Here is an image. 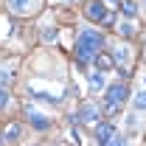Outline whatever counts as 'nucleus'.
<instances>
[{
  "label": "nucleus",
  "mask_w": 146,
  "mask_h": 146,
  "mask_svg": "<svg viewBox=\"0 0 146 146\" xmlns=\"http://www.w3.org/2000/svg\"><path fill=\"white\" fill-rule=\"evenodd\" d=\"M127 59V48H121V51H115V62H124Z\"/></svg>",
  "instance_id": "nucleus-16"
},
{
  "label": "nucleus",
  "mask_w": 146,
  "mask_h": 146,
  "mask_svg": "<svg viewBox=\"0 0 146 146\" xmlns=\"http://www.w3.org/2000/svg\"><path fill=\"white\" fill-rule=\"evenodd\" d=\"M17 135H20V127H17V124H11V127L6 129V141H14Z\"/></svg>",
  "instance_id": "nucleus-11"
},
{
  "label": "nucleus",
  "mask_w": 146,
  "mask_h": 146,
  "mask_svg": "<svg viewBox=\"0 0 146 146\" xmlns=\"http://www.w3.org/2000/svg\"><path fill=\"white\" fill-rule=\"evenodd\" d=\"M124 101H127V84H124V82H121V84H112L107 90V107L115 110V107H121Z\"/></svg>",
  "instance_id": "nucleus-2"
},
{
  "label": "nucleus",
  "mask_w": 146,
  "mask_h": 146,
  "mask_svg": "<svg viewBox=\"0 0 146 146\" xmlns=\"http://www.w3.org/2000/svg\"><path fill=\"white\" fill-rule=\"evenodd\" d=\"M96 62H98V68H104V70H107V68H112V59H110L107 54H98V56H96Z\"/></svg>",
  "instance_id": "nucleus-9"
},
{
  "label": "nucleus",
  "mask_w": 146,
  "mask_h": 146,
  "mask_svg": "<svg viewBox=\"0 0 146 146\" xmlns=\"http://www.w3.org/2000/svg\"><path fill=\"white\" fill-rule=\"evenodd\" d=\"M121 34H124V36L132 34V25H129V23H124V25H121Z\"/></svg>",
  "instance_id": "nucleus-17"
},
{
  "label": "nucleus",
  "mask_w": 146,
  "mask_h": 146,
  "mask_svg": "<svg viewBox=\"0 0 146 146\" xmlns=\"http://www.w3.org/2000/svg\"><path fill=\"white\" fill-rule=\"evenodd\" d=\"M6 104H9V93H6L3 87H0V110L6 107Z\"/></svg>",
  "instance_id": "nucleus-15"
},
{
  "label": "nucleus",
  "mask_w": 146,
  "mask_h": 146,
  "mask_svg": "<svg viewBox=\"0 0 146 146\" xmlns=\"http://www.w3.org/2000/svg\"><path fill=\"white\" fill-rule=\"evenodd\" d=\"M135 107H138V110H146V90L135 96Z\"/></svg>",
  "instance_id": "nucleus-12"
},
{
  "label": "nucleus",
  "mask_w": 146,
  "mask_h": 146,
  "mask_svg": "<svg viewBox=\"0 0 146 146\" xmlns=\"http://www.w3.org/2000/svg\"><path fill=\"white\" fill-rule=\"evenodd\" d=\"M98 118H101V110L96 107V104H84V107L79 110V121H84V124H98Z\"/></svg>",
  "instance_id": "nucleus-5"
},
{
  "label": "nucleus",
  "mask_w": 146,
  "mask_h": 146,
  "mask_svg": "<svg viewBox=\"0 0 146 146\" xmlns=\"http://www.w3.org/2000/svg\"><path fill=\"white\" fill-rule=\"evenodd\" d=\"M112 135H115V127L112 124H98L96 127V141H98V146H107L112 141Z\"/></svg>",
  "instance_id": "nucleus-6"
},
{
  "label": "nucleus",
  "mask_w": 146,
  "mask_h": 146,
  "mask_svg": "<svg viewBox=\"0 0 146 146\" xmlns=\"http://www.w3.org/2000/svg\"><path fill=\"white\" fill-rule=\"evenodd\" d=\"M101 48H104V36L90 28V31H82V36H79L76 56H79V62H96V56L101 54Z\"/></svg>",
  "instance_id": "nucleus-1"
},
{
  "label": "nucleus",
  "mask_w": 146,
  "mask_h": 146,
  "mask_svg": "<svg viewBox=\"0 0 146 146\" xmlns=\"http://www.w3.org/2000/svg\"><path fill=\"white\" fill-rule=\"evenodd\" d=\"M3 82H11V73L6 70V68H0V84H3Z\"/></svg>",
  "instance_id": "nucleus-14"
},
{
  "label": "nucleus",
  "mask_w": 146,
  "mask_h": 146,
  "mask_svg": "<svg viewBox=\"0 0 146 146\" xmlns=\"http://www.w3.org/2000/svg\"><path fill=\"white\" fill-rule=\"evenodd\" d=\"M0 146H3V143H0Z\"/></svg>",
  "instance_id": "nucleus-19"
},
{
  "label": "nucleus",
  "mask_w": 146,
  "mask_h": 146,
  "mask_svg": "<svg viewBox=\"0 0 146 146\" xmlns=\"http://www.w3.org/2000/svg\"><path fill=\"white\" fill-rule=\"evenodd\" d=\"M84 14H87V20H96V23H104V20H107V9H104V3L93 0V3H87V6H84Z\"/></svg>",
  "instance_id": "nucleus-4"
},
{
  "label": "nucleus",
  "mask_w": 146,
  "mask_h": 146,
  "mask_svg": "<svg viewBox=\"0 0 146 146\" xmlns=\"http://www.w3.org/2000/svg\"><path fill=\"white\" fill-rule=\"evenodd\" d=\"M107 146H127V141H124L121 135H112V141H110Z\"/></svg>",
  "instance_id": "nucleus-13"
},
{
  "label": "nucleus",
  "mask_w": 146,
  "mask_h": 146,
  "mask_svg": "<svg viewBox=\"0 0 146 146\" xmlns=\"http://www.w3.org/2000/svg\"><path fill=\"white\" fill-rule=\"evenodd\" d=\"M9 6L14 14H34L39 9V0H9Z\"/></svg>",
  "instance_id": "nucleus-3"
},
{
  "label": "nucleus",
  "mask_w": 146,
  "mask_h": 146,
  "mask_svg": "<svg viewBox=\"0 0 146 146\" xmlns=\"http://www.w3.org/2000/svg\"><path fill=\"white\" fill-rule=\"evenodd\" d=\"M124 14H127V17H135V14H138V3H135V0H129L127 6H124Z\"/></svg>",
  "instance_id": "nucleus-10"
},
{
  "label": "nucleus",
  "mask_w": 146,
  "mask_h": 146,
  "mask_svg": "<svg viewBox=\"0 0 146 146\" xmlns=\"http://www.w3.org/2000/svg\"><path fill=\"white\" fill-rule=\"evenodd\" d=\"M90 87H93V90H101V87H104V76H101L98 70L90 73Z\"/></svg>",
  "instance_id": "nucleus-8"
},
{
  "label": "nucleus",
  "mask_w": 146,
  "mask_h": 146,
  "mask_svg": "<svg viewBox=\"0 0 146 146\" xmlns=\"http://www.w3.org/2000/svg\"><path fill=\"white\" fill-rule=\"evenodd\" d=\"M112 3H118V0H112Z\"/></svg>",
  "instance_id": "nucleus-18"
},
{
  "label": "nucleus",
  "mask_w": 146,
  "mask_h": 146,
  "mask_svg": "<svg viewBox=\"0 0 146 146\" xmlns=\"http://www.w3.org/2000/svg\"><path fill=\"white\" fill-rule=\"evenodd\" d=\"M31 124H34L36 129H48V127H51V121H48L45 115H36V112L31 115Z\"/></svg>",
  "instance_id": "nucleus-7"
}]
</instances>
